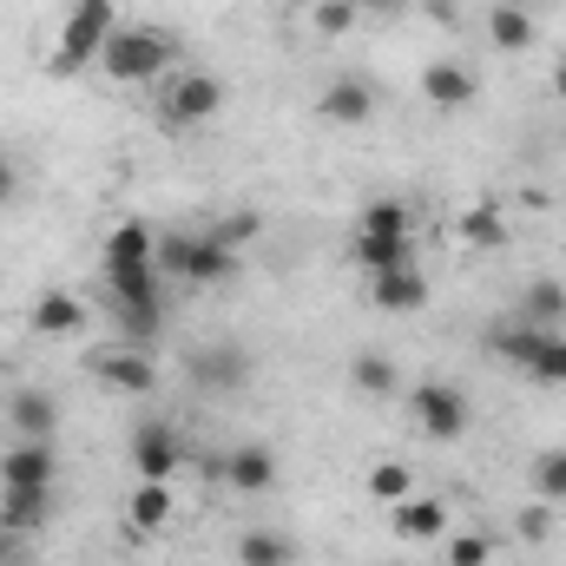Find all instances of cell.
<instances>
[{"label": "cell", "mask_w": 566, "mask_h": 566, "mask_svg": "<svg viewBox=\"0 0 566 566\" xmlns=\"http://www.w3.org/2000/svg\"><path fill=\"white\" fill-rule=\"evenodd\" d=\"M409 416H416V428H422L428 441H461L474 409H468V396L454 382H416L409 389Z\"/></svg>", "instance_id": "cell-6"}, {"label": "cell", "mask_w": 566, "mask_h": 566, "mask_svg": "<svg viewBox=\"0 0 566 566\" xmlns=\"http://www.w3.org/2000/svg\"><path fill=\"white\" fill-rule=\"evenodd\" d=\"M251 349L244 343H231V336H218V343H205V349H191V363H185V376H191V389H205V396H238V389H251Z\"/></svg>", "instance_id": "cell-5"}, {"label": "cell", "mask_w": 566, "mask_h": 566, "mask_svg": "<svg viewBox=\"0 0 566 566\" xmlns=\"http://www.w3.org/2000/svg\"><path fill=\"white\" fill-rule=\"evenodd\" d=\"M534 501L566 507V448H547V454L534 461Z\"/></svg>", "instance_id": "cell-27"}, {"label": "cell", "mask_w": 566, "mask_h": 566, "mask_svg": "<svg viewBox=\"0 0 566 566\" xmlns=\"http://www.w3.org/2000/svg\"><path fill=\"white\" fill-rule=\"evenodd\" d=\"M80 329H86V303H80L73 290H40V296H33V336L66 343V336H80Z\"/></svg>", "instance_id": "cell-15"}, {"label": "cell", "mask_w": 566, "mask_h": 566, "mask_svg": "<svg viewBox=\"0 0 566 566\" xmlns=\"http://www.w3.org/2000/svg\"><path fill=\"white\" fill-rule=\"evenodd\" d=\"M126 454H133L139 481H171L185 468V434H178V422H145Z\"/></svg>", "instance_id": "cell-9"}, {"label": "cell", "mask_w": 566, "mask_h": 566, "mask_svg": "<svg viewBox=\"0 0 566 566\" xmlns=\"http://www.w3.org/2000/svg\"><path fill=\"white\" fill-rule=\"evenodd\" d=\"M363 7H376V13H396V7H409V0H363Z\"/></svg>", "instance_id": "cell-37"}, {"label": "cell", "mask_w": 566, "mask_h": 566, "mask_svg": "<svg viewBox=\"0 0 566 566\" xmlns=\"http://www.w3.org/2000/svg\"><path fill=\"white\" fill-rule=\"evenodd\" d=\"M7 422H13V441H53L60 402H53L46 389H13V396H7Z\"/></svg>", "instance_id": "cell-17"}, {"label": "cell", "mask_w": 566, "mask_h": 566, "mask_svg": "<svg viewBox=\"0 0 566 566\" xmlns=\"http://www.w3.org/2000/svg\"><path fill=\"white\" fill-rule=\"evenodd\" d=\"M369 303L389 310V316H409V310H422L428 303V277L416 271V264H402V271H376V277H369Z\"/></svg>", "instance_id": "cell-18"}, {"label": "cell", "mask_w": 566, "mask_h": 566, "mask_svg": "<svg viewBox=\"0 0 566 566\" xmlns=\"http://www.w3.org/2000/svg\"><path fill=\"white\" fill-rule=\"evenodd\" d=\"M53 481H60L53 441H13L0 454V488H53Z\"/></svg>", "instance_id": "cell-13"}, {"label": "cell", "mask_w": 566, "mask_h": 566, "mask_svg": "<svg viewBox=\"0 0 566 566\" xmlns=\"http://www.w3.org/2000/svg\"><path fill=\"white\" fill-rule=\"evenodd\" d=\"M488 40H494L501 53H527V46H534V13L514 7V0H501V7L488 13Z\"/></svg>", "instance_id": "cell-23"}, {"label": "cell", "mask_w": 566, "mask_h": 566, "mask_svg": "<svg viewBox=\"0 0 566 566\" xmlns=\"http://www.w3.org/2000/svg\"><path fill=\"white\" fill-rule=\"evenodd\" d=\"M218 113H224V80L218 73H205V66L165 73V86H158V126L165 133H191V126H205Z\"/></svg>", "instance_id": "cell-4"}, {"label": "cell", "mask_w": 566, "mask_h": 566, "mask_svg": "<svg viewBox=\"0 0 566 566\" xmlns=\"http://www.w3.org/2000/svg\"><path fill=\"white\" fill-rule=\"evenodd\" d=\"M356 20H363V0H316L310 7V27L316 33H349Z\"/></svg>", "instance_id": "cell-31"}, {"label": "cell", "mask_w": 566, "mask_h": 566, "mask_svg": "<svg viewBox=\"0 0 566 566\" xmlns=\"http://www.w3.org/2000/svg\"><path fill=\"white\" fill-rule=\"evenodd\" d=\"M13 554H20V534H7V527H0V566H13Z\"/></svg>", "instance_id": "cell-36"}, {"label": "cell", "mask_w": 566, "mask_h": 566, "mask_svg": "<svg viewBox=\"0 0 566 566\" xmlns=\"http://www.w3.org/2000/svg\"><path fill=\"white\" fill-rule=\"evenodd\" d=\"M521 376H527V382H541V389H566V336H560V329H541V343L527 349Z\"/></svg>", "instance_id": "cell-22"}, {"label": "cell", "mask_w": 566, "mask_h": 566, "mask_svg": "<svg viewBox=\"0 0 566 566\" xmlns=\"http://www.w3.org/2000/svg\"><path fill=\"white\" fill-rule=\"evenodd\" d=\"M356 231H416V211L402 198H376V205L356 211Z\"/></svg>", "instance_id": "cell-28"}, {"label": "cell", "mask_w": 566, "mask_h": 566, "mask_svg": "<svg viewBox=\"0 0 566 566\" xmlns=\"http://www.w3.org/2000/svg\"><path fill=\"white\" fill-rule=\"evenodd\" d=\"M238 566H296V541L277 527H251L238 541Z\"/></svg>", "instance_id": "cell-24"}, {"label": "cell", "mask_w": 566, "mask_h": 566, "mask_svg": "<svg viewBox=\"0 0 566 566\" xmlns=\"http://www.w3.org/2000/svg\"><path fill=\"white\" fill-rule=\"evenodd\" d=\"M46 507H53V488H0V527L20 541L46 527Z\"/></svg>", "instance_id": "cell-19"}, {"label": "cell", "mask_w": 566, "mask_h": 566, "mask_svg": "<svg viewBox=\"0 0 566 566\" xmlns=\"http://www.w3.org/2000/svg\"><path fill=\"white\" fill-rule=\"evenodd\" d=\"M20 198H27V171H20V158L0 145V211H13Z\"/></svg>", "instance_id": "cell-34"}, {"label": "cell", "mask_w": 566, "mask_h": 566, "mask_svg": "<svg viewBox=\"0 0 566 566\" xmlns=\"http://www.w3.org/2000/svg\"><path fill=\"white\" fill-rule=\"evenodd\" d=\"M171 521H178V494H171V481H139V488L126 494V534H133V541L165 534Z\"/></svg>", "instance_id": "cell-11"}, {"label": "cell", "mask_w": 566, "mask_h": 566, "mask_svg": "<svg viewBox=\"0 0 566 566\" xmlns=\"http://www.w3.org/2000/svg\"><path fill=\"white\" fill-rule=\"evenodd\" d=\"M86 369H93L106 389H126V396L158 389V369H151V356H145L139 343H106V349H93V356H86Z\"/></svg>", "instance_id": "cell-7"}, {"label": "cell", "mask_w": 566, "mask_h": 566, "mask_svg": "<svg viewBox=\"0 0 566 566\" xmlns=\"http://www.w3.org/2000/svg\"><path fill=\"white\" fill-rule=\"evenodd\" d=\"M349 389H356L363 402H389V396L402 389V369H396V356H382V349H363V356L349 363Z\"/></svg>", "instance_id": "cell-20"}, {"label": "cell", "mask_w": 566, "mask_h": 566, "mask_svg": "<svg viewBox=\"0 0 566 566\" xmlns=\"http://www.w3.org/2000/svg\"><path fill=\"white\" fill-rule=\"evenodd\" d=\"M474 93H481V80H474L461 60H434V66H422V99L428 106L461 113V106H474Z\"/></svg>", "instance_id": "cell-14"}, {"label": "cell", "mask_w": 566, "mask_h": 566, "mask_svg": "<svg viewBox=\"0 0 566 566\" xmlns=\"http://www.w3.org/2000/svg\"><path fill=\"white\" fill-rule=\"evenodd\" d=\"M218 244H231V251H244L251 238H258V211H238V218H218V224H205Z\"/></svg>", "instance_id": "cell-32"}, {"label": "cell", "mask_w": 566, "mask_h": 566, "mask_svg": "<svg viewBox=\"0 0 566 566\" xmlns=\"http://www.w3.org/2000/svg\"><path fill=\"white\" fill-rule=\"evenodd\" d=\"M158 277L165 283H191V290H224V283H238L244 271V258L231 251V244H218L211 231H171V238H158Z\"/></svg>", "instance_id": "cell-1"}, {"label": "cell", "mask_w": 566, "mask_h": 566, "mask_svg": "<svg viewBox=\"0 0 566 566\" xmlns=\"http://www.w3.org/2000/svg\"><path fill=\"white\" fill-rule=\"evenodd\" d=\"M113 27H119V7L113 0H73L66 20H60V46L46 53V73L53 80H73L80 66H93L99 46L113 40Z\"/></svg>", "instance_id": "cell-3"}, {"label": "cell", "mask_w": 566, "mask_h": 566, "mask_svg": "<svg viewBox=\"0 0 566 566\" xmlns=\"http://www.w3.org/2000/svg\"><path fill=\"white\" fill-rule=\"evenodd\" d=\"M369 494L389 507V501H402V494H416V474H409V461H376L369 468Z\"/></svg>", "instance_id": "cell-29"}, {"label": "cell", "mask_w": 566, "mask_h": 566, "mask_svg": "<svg viewBox=\"0 0 566 566\" xmlns=\"http://www.w3.org/2000/svg\"><path fill=\"white\" fill-rule=\"evenodd\" d=\"M99 66H106V80H119V86L165 80V73H178V40L158 33V27H133V20H119L113 40L99 46Z\"/></svg>", "instance_id": "cell-2"}, {"label": "cell", "mask_w": 566, "mask_h": 566, "mask_svg": "<svg viewBox=\"0 0 566 566\" xmlns=\"http://www.w3.org/2000/svg\"><path fill=\"white\" fill-rule=\"evenodd\" d=\"M514 534H521L527 547H541V541L554 534V507H547V501H534V507H521V521H514Z\"/></svg>", "instance_id": "cell-33"}, {"label": "cell", "mask_w": 566, "mask_h": 566, "mask_svg": "<svg viewBox=\"0 0 566 566\" xmlns=\"http://www.w3.org/2000/svg\"><path fill=\"white\" fill-rule=\"evenodd\" d=\"M454 231H461V244H468V251H501V244H507V218H501L494 205L461 211V224H454Z\"/></svg>", "instance_id": "cell-26"}, {"label": "cell", "mask_w": 566, "mask_h": 566, "mask_svg": "<svg viewBox=\"0 0 566 566\" xmlns=\"http://www.w3.org/2000/svg\"><path fill=\"white\" fill-rule=\"evenodd\" d=\"M349 258L376 277V271H402L416 264V231H349Z\"/></svg>", "instance_id": "cell-12"}, {"label": "cell", "mask_w": 566, "mask_h": 566, "mask_svg": "<svg viewBox=\"0 0 566 566\" xmlns=\"http://www.w3.org/2000/svg\"><path fill=\"white\" fill-rule=\"evenodd\" d=\"M316 113H323V126H343V133H356V126H369V119H376V86H369L363 73H336V80L323 86Z\"/></svg>", "instance_id": "cell-8"}, {"label": "cell", "mask_w": 566, "mask_h": 566, "mask_svg": "<svg viewBox=\"0 0 566 566\" xmlns=\"http://www.w3.org/2000/svg\"><path fill=\"white\" fill-rule=\"evenodd\" d=\"M547 86H554V99H566V53L554 60V73H547Z\"/></svg>", "instance_id": "cell-35"}, {"label": "cell", "mask_w": 566, "mask_h": 566, "mask_svg": "<svg viewBox=\"0 0 566 566\" xmlns=\"http://www.w3.org/2000/svg\"><path fill=\"white\" fill-rule=\"evenodd\" d=\"M224 481H231V494H271L277 488V454L264 441H238L231 461H224Z\"/></svg>", "instance_id": "cell-16"}, {"label": "cell", "mask_w": 566, "mask_h": 566, "mask_svg": "<svg viewBox=\"0 0 566 566\" xmlns=\"http://www.w3.org/2000/svg\"><path fill=\"white\" fill-rule=\"evenodd\" d=\"M389 534L396 541H448L454 534L448 501L441 494H402V501H389Z\"/></svg>", "instance_id": "cell-10"}, {"label": "cell", "mask_w": 566, "mask_h": 566, "mask_svg": "<svg viewBox=\"0 0 566 566\" xmlns=\"http://www.w3.org/2000/svg\"><path fill=\"white\" fill-rule=\"evenodd\" d=\"M441 560L448 566H494V541L488 534H448L441 541Z\"/></svg>", "instance_id": "cell-30"}, {"label": "cell", "mask_w": 566, "mask_h": 566, "mask_svg": "<svg viewBox=\"0 0 566 566\" xmlns=\"http://www.w3.org/2000/svg\"><path fill=\"white\" fill-rule=\"evenodd\" d=\"M158 258V231L145 218H126L106 231V264H151Z\"/></svg>", "instance_id": "cell-21"}, {"label": "cell", "mask_w": 566, "mask_h": 566, "mask_svg": "<svg viewBox=\"0 0 566 566\" xmlns=\"http://www.w3.org/2000/svg\"><path fill=\"white\" fill-rule=\"evenodd\" d=\"M521 323H534V329H560L566 323V283H554V277L527 283V296H521Z\"/></svg>", "instance_id": "cell-25"}]
</instances>
